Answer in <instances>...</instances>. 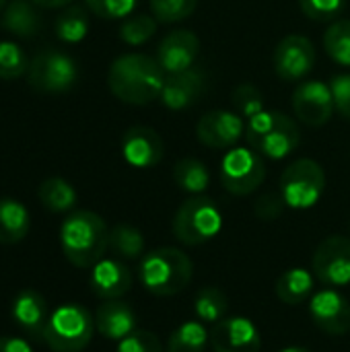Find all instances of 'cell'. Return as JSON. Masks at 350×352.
Wrapping results in <instances>:
<instances>
[{"label": "cell", "mask_w": 350, "mask_h": 352, "mask_svg": "<svg viewBox=\"0 0 350 352\" xmlns=\"http://www.w3.org/2000/svg\"><path fill=\"white\" fill-rule=\"evenodd\" d=\"M233 107L237 109L239 116H245L248 120H252L254 116L264 111V97L254 85L241 82L233 91Z\"/></svg>", "instance_id": "obj_35"}, {"label": "cell", "mask_w": 350, "mask_h": 352, "mask_svg": "<svg viewBox=\"0 0 350 352\" xmlns=\"http://www.w3.org/2000/svg\"><path fill=\"white\" fill-rule=\"evenodd\" d=\"M95 328L103 338L120 342L136 330V314L128 303L105 301L95 311Z\"/></svg>", "instance_id": "obj_21"}, {"label": "cell", "mask_w": 350, "mask_h": 352, "mask_svg": "<svg viewBox=\"0 0 350 352\" xmlns=\"http://www.w3.org/2000/svg\"><path fill=\"white\" fill-rule=\"evenodd\" d=\"M208 344V332L200 322L182 324L167 342V352H204Z\"/></svg>", "instance_id": "obj_28"}, {"label": "cell", "mask_w": 350, "mask_h": 352, "mask_svg": "<svg viewBox=\"0 0 350 352\" xmlns=\"http://www.w3.org/2000/svg\"><path fill=\"white\" fill-rule=\"evenodd\" d=\"M314 274L326 287L350 285V239L342 235L326 237L314 252Z\"/></svg>", "instance_id": "obj_10"}, {"label": "cell", "mask_w": 350, "mask_h": 352, "mask_svg": "<svg viewBox=\"0 0 350 352\" xmlns=\"http://www.w3.org/2000/svg\"><path fill=\"white\" fill-rule=\"evenodd\" d=\"M118 352H165L157 334L146 330H134L130 336L120 340Z\"/></svg>", "instance_id": "obj_36"}, {"label": "cell", "mask_w": 350, "mask_h": 352, "mask_svg": "<svg viewBox=\"0 0 350 352\" xmlns=\"http://www.w3.org/2000/svg\"><path fill=\"white\" fill-rule=\"evenodd\" d=\"M173 179L177 188L190 194H202L210 184V173L198 159H179L173 167Z\"/></svg>", "instance_id": "obj_26"}, {"label": "cell", "mask_w": 350, "mask_h": 352, "mask_svg": "<svg viewBox=\"0 0 350 352\" xmlns=\"http://www.w3.org/2000/svg\"><path fill=\"white\" fill-rule=\"evenodd\" d=\"M198 6V0H151L153 16L159 23H179Z\"/></svg>", "instance_id": "obj_33"}, {"label": "cell", "mask_w": 350, "mask_h": 352, "mask_svg": "<svg viewBox=\"0 0 350 352\" xmlns=\"http://www.w3.org/2000/svg\"><path fill=\"white\" fill-rule=\"evenodd\" d=\"M314 291V276L303 268H291L276 280V297L287 305L303 303Z\"/></svg>", "instance_id": "obj_24"}, {"label": "cell", "mask_w": 350, "mask_h": 352, "mask_svg": "<svg viewBox=\"0 0 350 352\" xmlns=\"http://www.w3.org/2000/svg\"><path fill=\"white\" fill-rule=\"evenodd\" d=\"M293 111L307 126H324L334 111L330 85L322 80H305L293 93Z\"/></svg>", "instance_id": "obj_13"}, {"label": "cell", "mask_w": 350, "mask_h": 352, "mask_svg": "<svg viewBox=\"0 0 350 352\" xmlns=\"http://www.w3.org/2000/svg\"><path fill=\"white\" fill-rule=\"evenodd\" d=\"M206 91V76L202 70L188 68L182 72H173L165 76V85L161 91V101L165 107L179 111L194 105Z\"/></svg>", "instance_id": "obj_16"}, {"label": "cell", "mask_w": 350, "mask_h": 352, "mask_svg": "<svg viewBox=\"0 0 350 352\" xmlns=\"http://www.w3.org/2000/svg\"><path fill=\"white\" fill-rule=\"evenodd\" d=\"M229 309V301L225 297V293L217 287H204L194 301V311L196 318L208 324H217L225 318Z\"/></svg>", "instance_id": "obj_29"}, {"label": "cell", "mask_w": 350, "mask_h": 352, "mask_svg": "<svg viewBox=\"0 0 350 352\" xmlns=\"http://www.w3.org/2000/svg\"><path fill=\"white\" fill-rule=\"evenodd\" d=\"M122 153L132 167L149 169L163 159V140L149 126H132L122 138Z\"/></svg>", "instance_id": "obj_17"}, {"label": "cell", "mask_w": 350, "mask_h": 352, "mask_svg": "<svg viewBox=\"0 0 350 352\" xmlns=\"http://www.w3.org/2000/svg\"><path fill=\"white\" fill-rule=\"evenodd\" d=\"M155 31H157V19L149 14H136L124 21V25L120 27V37L130 45H140L149 41L155 35Z\"/></svg>", "instance_id": "obj_34"}, {"label": "cell", "mask_w": 350, "mask_h": 352, "mask_svg": "<svg viewBox=\"0 0 350 352\" xmlns=\"http://www.w3.org/2000/svg\"><path fill=\"white\" fill-rule=\"evenodd\" d=\"M91 291L103 301L124 297L132 289V272L120 260H99L91 272Z\"/></svg>", "instance_id": "obj_19"}, {"label": "cell", "mask_w": 350, "mask_h": 352, "mask_svg": "<svg viewBox=\"0 0 350 352\" xmlns=\"http://www.w3.org/2000/svg\"><path fill=\"white\" fill-rule=\"evenodd\" d=\"M332 97H334V107L350 120V74H338L332 78Z\"/></svg>", "instance_id": "obj_40"}, {"label": "cell", "mask_w": 350, "mask_h": 352, "mask_svg": "<svg viewBox=\"0 0 350 352\" xmlns=\"http://www.w3.org/2000/svg\"><path fill=\"white\" fill-rule=\"evenodd\" d=\"M324 47L336 64L350 66V19H338L328 27Z\"/></svg>", "instance_id": "obj_30"}, {"label": "cell", "mask_w": 350, "mask_h": 352, "mask_svg": "<svg viewBox=\"0 0 350 352\" xmlns=\"http://www.w3.org/2000/svg\"><path fill=\"white\" fill-rule=\"evenodd\" d=\"M299 4L314 21H334L344 10V0H299Z\"/></svg>", "instance_id": "obj_37"}, {"label": "cell", "mask_w": 350, "mask_h": 352, "mask_svg": "<svg viewBox=\"0 0 350 352\" xmlns=\"http://www.w3.org/2000/svg\"><path fill=\"white\" fill-rule=\"evenodd\" d=\"M12 318L33 340L43 342L50 311L41 293H37L35 289H23L12 301Z\"/></svg>", "instance_id": "obj_20"}, {"label": "cell", "mask_w": 350, "mask_h": 352, "mask_svg": "<svg viewBox=\"0 0 350 352\" xmlns=\"http://www.w3.org/2000/svg\"><path fill=\"white\" fill-rule=\"evenodd\" d=\"M4 6H6V0H0V10H2Z\"/></svg>", "instance_id": "obj_44"}, {"label": "cell", "mask_w": 350, "mask_h": 352, "mask_svg": "<svg viewBox=\"0 0 350 352\" xmlns=\"http://www.w3.org/2000/svg\"><path fill=\"white\" fill-rule=\"evenodd\" d=\"M194 274L192 260L175 248H159L146 254L138 266L142 287L157 297H173L182 293Z\"/></svg>", "instance_id": "obj_3"}, {"label": "cell", "mask_w": 350, "mask_h": 352, "mask_svg": "<svg viewBox=\"0 0 350 352\" xmlns=\"http://www.w3.org/2000/svg\"><path fill=\"white\" fill-rule=\"evenodd\" d=\"M281 352H311V351H307V349H299V346H289V349H285V351H281Z\"/></svg>", "instance_id": "obj_43"}, {"label": "cell", "mask_w": 350, "mask_h": 352, "mask_svg": "<svg viewBox=\"0 0 350 352\" xmlns=\"http://www.w3.org/2000/svg\"><path fill=\"white\" fill-rule=\"evenodd\" d=\"M89 31V16L83 6H68L56 19V35L66 43H76L85 39Z\"/></svg>", "instance_id": "obj_31"}, {"label": "cell", "mask_w": 350, "mask_h": 352, "mask_svg": "<svg viewBox=\"0 0 350 352\" xmlns=\"http://www.w3.org/2000/svg\"><path fill=\"white\" fill-rule=\"evenodd\" d=\"M107 85L120 101L130 105H149L161 97L165 70L155 58L144 54H126L111 64Z\"/></svg>", "instance_id": "obj_1"}, {"label": "cell", "mask_w": 350, "mask_h": 352, "mask_svg": "<svg viewBox=\"0 0 350 352\" xmlns=\"http://www.w3.org/2000/svg\"><path fill=\"white\" fill-rule=\"evenodd\" d=\"M31 2L37 6H43V8H60V6L70 4L72 0H31Z\"/></svg>", "instance_id": "obj_42"}, {"label": "cell", "mask_w": 350, "mask_h": 352, "mask_svg": "<svg viewBox=\"0 0 350 352\" xmlns=\"http://www.w3.org/2000/svg\"><path fill=\"white\" fill-rule=\"evenodd\" d=\"M95 332L93 316L76 303H66L50 314L43 342L54 352H80Z\"/></svg>", "instance_id": "obj_5"}, {"label": "cell", "mask_w": 350, "mask_h": 352, "mask_svg": "<svg viewBox=\"0 0 350 352\" xmlns=\"http://www.w3.org/2000/svg\"><path fill=\"white\" fill-rule=\"evenodd\" d=\"M223 227V217L217 204L196 194L188 198L173 217V235L184 245H200L219 235Z\"/></svg>", "instance_id": "obj_6"}, {"label": "cell", "mask_w": 350, "mask_h": 352, "mask_svg": "<svg viewBox=\"0 0 350 352\" xmlns=\"http://www.w3.org/2000/svg\"><path fill=\"white\" fill-rule=\"evenodd\" d=\"M309 316L314 324L326 334L342 336L350 330L349 299L334 289H324L311 297Z\"/></svg>", "instance_id": "obj_14"}, {"label": "cell", "mask_w": 350, "mask_h": 352, "mask_svg": "<svg viewBox=\"0 0 350 352\" xmlns=\"http://www.w3.org/2000/svg\"><path fill=\"white\" fill-rule=\"evenodd\" d=\"M200 54V39L192 31H171L157 50V62L169 74L182 72L194 66Z\"/></svg>", "instance_id": "obj_18"}, {"label": "cell", "mask_w": 350, "mask_h": 352, "mask_svg": "<svg viewBox=\"0 0 350 352\" xmlns=\"http://www.w3.org/2000/svg\"><path fill=\"white\" fill-rule=\"evenodd\" d=\"M29 210L12 198H0V243L14 245L29 233Z\"/></svg>", "instance_id": "obj_22"}, {"label": "cell", "mask_w": 350, "mask_h": 352, "mask_svg": "<svg viewBox=\"0 0 350 352\" xmlns=\"http://www.w3.org/2000/svg\"><path fill=\"white\" fill-rule=\"evenodd\" d=\"M221 184L235 196H248L258 190L266 177V165L262 155L254 148H233L225 155L219 171Z\"/></svg>", "instance_id": "obj_8"}, {"label": "cell", "mask_w": 350, "mask_h": 352, "mask_svg": "<svg viewBox=\"0 0 350 352\" xmlns=\"http://www.w3.org/2000/svg\"><path fill=\"white\" fill-rule=\"evenodd\" d=\"M208 342L215 352H260L262 346L258 328L245 318H223L212 324Z\"/></svg>", "instance_id": "obj_12"}, {"label": "cell", "mask_w": 350, "mask_h": 352, "mask_svg": "<svg viewBox=\"0 0 350 352\" xmlns=\"http://www.w3.org/2000/svg\"><path fill=\"white\" fill-rule=\"evenodd\" d=\"M2 27L17 37H33L39 31L41 21L31 2L12 0L2 12Z\"/></svg>", "instance_id": "obj_23"}, {"label": "cell", "mask_w": 350, "mask_h": 352, "mask_svg": "<svg viewBox=\"0 0 350 352\" xmlns=\"http://www.w3.org/2000/svg\"><path fill=\"white\" fill-rule=\"evenodd\" d=\"M285 206H287V202H285L283 194L268 192V194H264V196H260L256 200L254 210H256L258 219H262V221H274V219H278L283 214Z\"/></svg>", "instance_id": "obj_39"}, {"label": "cell", "mask_w": 350, "mask_h": 352, "mask_svg": "<svg viewBox=\"0 0 350 352\" xmlns=\"http://www.w3.org/2000/svg\"><path fill=\"white\" fill-rule=\"evenodd\" d=\"M29 70L25 52L12 41H0V78L12 80Z\"/></svg>", "instance_id": "obj_32"}, {"label": "cell", "mask_w": 350, "mask_h": 352, "mask_svg": "<svg viewBox=\"0 0 350 352\" xmlns=\"http://www.w3.org/2000/svg\"><path fill=\"white\" fill-rule=\"evenodd\" d=\"M245 126L241 118L225 109H215L204 113L196 126V134L200 142L208 148H229L241 138Z\"/></svg>", "instance_id": "obj_15"}, {"label": "cell", "mask_w": 350, "mask_h": 352, "mask_svg": "<svg viewBox=\"0 0 350 352\" xmlns=\"http://www.w3.org/2000/svg\"><path fill=\"white\" fill-rule=\"evenodd\" d=\"M245 138L250 146L268 159H285L301 142L297 124L281 111H262L248 120Z\"/></svg>", "instance_id": "obj_4"}, {"label": "cell", "mask_w": 350, "mask_h": 352, "mask_svg": "<svg viewBox=\"0 0 350 352\" xmlns=\"http://www.w3.org/2000/svg\"><path fill=\"white\" fill-rule=\"evenodd\" d=\"M326 175L324 169L311 159H299L291 163L281 177V194L291 208H311L324 194Z\"/></svg>", "instance_id": "obj_7"}, {"label": "cell", "mask_w": 350, "mask_h": 352, "mask_svg": "<svg viewBox=\"0 0 350 352\" xmlns=\"http://www.w3.org/2000/svg\"><path fill=\"white\" fill-rule=\"evenodd\" d=\"M37 198L50 212H68L76 204V190L62 177H50L41 182Z\"/></svg>", "instance_id": "obj_25"}, {"label": "cell", "mask_w": 350, "mask_h": 352, "mask_svg": "<svg viewBox=\"0 0 350 352\" xmlns=\"http://www.w3.org/2000/svg\"><path fill=\"white\" fill-rule=\"evenodd\" d=\"M0 352H33L29 342L23 338H8L0 336Z\"/></svg>", "instance_id": "obj_41"}, {"label": "cell", "mask_w": 350, "mask_h": 352, "mask_svg": "<svg viewBox=\"0 0 350 352\" xmlns=\"http://www.w3.org/2000/svg\"><path fill=\"white\" fill-rule=\"evenodd\" d=\"M85 2L93 10V14L101 19H124L138 4V0H85Z\"/></svg>", "instance_id": "obj_38"}, {"label": "cell", "mask_w": 350, "mask_h": 352, "mask_svg": "<svg viewBox=\"0 0 350 352\" xmlns=\"http://www.w3.org/2000/svg\"><path fill=\"white\" fill-rule=\"evenodd\" d=\"M274 70L285 80H299L311 72L316 66L314 43L303 35H287L278 41L274 56Z\"/></svg>", "instance_id": "obj_11"}, {"label": "cell", "mask_w": 350, "mask_h": 352, "mask_svg": "<svg viewBox=\"0 0 350 352\" xmlns=\"http://www.w3.org/2000/svg\"><path fill=\"white\" fill-rule=\"evenodd\" d=\"M109 250L122 260H138L144 254V237L132 225H116L109 231Z\"/></svg>", "instance_id": "obj_27"}, {"label": "cell", "mask_w": 350, "mask_h": 352, "mask_svg": "<svg viewBox=\"0 0 350 352\" xmlns=\"http://www.w3.org/2000/svg\"><path fill=\"white\" fill-rule=\"evenodd\" d=\"M29 85L39 93H64L78 78L76 62L56 50L37 54L29 64Z\"/></svg>", "instance_id": "obj_9"}, {"label": "cell", "mask_w": 350, "mask_h": 352, "mask_svg": "<svg viewBox=\"0 0 350 352\" xmlns=\"http://www.w3.org/2000/svg\"><path fill=\"white\" fill-rule=\"evenodd\" d=\"M60 245L72 266L93 268L109 248V229L99 214L74 210L62 223Z\"/></svg>", "instance_id": "obj_2"}]
</instances>
